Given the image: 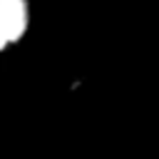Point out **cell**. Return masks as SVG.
<instances>
[{
	"label": "cell",
	"instance_id": "6da1fadb",
	"mask_svg": "<svg viewBox=\"0 0 159 159\" xmlns=\"http://www.w3.org/2000/svg\"><path fill=\"white\" fill-rule=\"evenodd\" d=\"M32 22L30 0H0V55L17 47Z\"/></svg>",
	"mask_w": 159,
	"mask_h": 159
}]
</instances>
